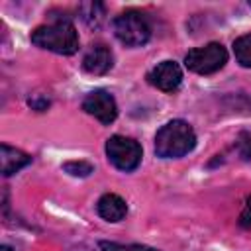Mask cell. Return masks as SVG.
<instances>
[{"mask_svg":"<svg viewBox=\"0 0 251 251\" xmlns=\"http://www.w3.org/2000/svg\"><path fill=\"white\" fill-rule=\"evenodd\" d=\"M29 39L39 49L57 55H73L78 51V31L69 18H57L49 24L37 25L31 31Z\"/></svg>","mask_w":251,"mask_h":251,"instance_id":"6da1fadb","label":"cell"},{"mask_svg":"<svg viewBox=\"0 0 251 251\" xmlns=\"http://www.w3.org/2000/svg\"><path fill=\"white\" fill-rule=\"evenodd\" d=\"M196 147V133L184 120H171L155 133V153L161 159H180Z\"/></svg>","mask_w":251,"mask_h":251,"instance_id":"7a4b0ae2","label":"cell"},{"mask_svg":"<svg viewBox=\"0 0 251 251\" xmlns=\"http://www.w3.org/2000/svg\"><path fill=\"white\" fill-rule=\"evenodd\" d=\"M114 33L126 47H141L151 37V25L143 12L126 10L114 20Z\"/></svg>","mask_w":251,"mask_h":251,"instance_id":"3957f363","label":"cell"},{"mask_svg":"<svg viewBox=\"0 0 251 251\" xmlns=\"http://www.w3.org/2000/svg\"><path fill=\"white\" fill-rule=\"evenodd\" d=\"M227 63V51L222 43L212 41L202 47H194L184 55V67L196 75H214Z\"/></svg>","mask_w":251,"mask_h":251,"instance_id":"277c9868","label":"cell"},{"mask_svg":"<svg viewBox=\"0 0 251 251\" xmlns=\"http://www.w3.org/2000/svg\"><path fill=\"white\" fill-rule=\"evenodd\" d=\"M106 155L108 161L124 173H131L139 167L141 157H143V149L141 145L126 135H112L106 141Z\"/></svg>","mask_w":251,"mask_h":251,"instance_id":"5b68a950","label":"cell"},{"mask_svg":"<svg viewBox=\"0 0 251 251\" xmlns=\"http://www.w3.org/2000/svg\"><path fill=\"white\" fill-rule=\"evenodd\" d=\"M82 110L90 116H94L100 124L104 126H110L116 118H118V104H116V98L108 92V90H92L84 96L82 100Z\"/></svg>","mask_w":251,"mask_h":251,"instance_id":"8992f818","label":"cell"},{"mask_svg":"<svg viewBox=\"0 0 251 251\" xmlns=\"http://www.w3.org/2000/svg\"><path fill=\"white\" fill-rule=\"evenodd\" d=\"M147 80L163 92H175L182 82V69L176 61H161L147 73Z\"/></svg>","mask_w":251,"mask_h":251,"instance_id":"52a82bcc","label":"cell"},{"mask_svg":"<svg viewBox=\"0 0 251 251\" xmlns=\"http://www.w3.org/2000/svg\"><path fill=\"white\" fill-rule=\"evenodd\" d=\"M114 67V55L106 45H92L82 57V69L88 75H106Z\"/></svg>","mask_w":251,"mask_h":251,"instance_id":"ba28073f","label":"cell"},{"mask_svg":"<svg viewBox=\"0 0 251 251\" xmlns=\"http://www.w3.org/2000/svg\"><path fill=\"white\" fill-rule=\"evenodd\" d=\"M96 210L100 214V218H104L106 222H122L127 214V204L122 196L114 194V192H108V194H102L98 198V204H96Z\"/></svg>","mask_w":251,"mask_h":251,"instance_id":"9c48e42d","label":"cell"},{"mask_svg":"<svg viewBox=\"0 0 251 251\" xmlns=\"http://www.w3.org/2000/svg\"><path fill=\"white\" fill-rule=\"evenodd\" d=\"M0 159H2V175L10 176L18 171H22L24 167H27L31 163V155H27L22 149L10 147L8 143L0 145Z\"/></svg>","mask_w":251,"mask_h":251,"instance_id":"30bf717a","label":"cell"},{"mask_svg":"<svg viewBox=\"0 0 251 251\" xmlns=\"http://www.w3.org/2000/svg\"><path fill=\"white\" fill-rule=\"evenodd\" d=\"M78 14L90 27H98L106 16V8L100 2H82L78 6Z\"/></svg>","mask_w":251,"mask_h":251,"instance_id":"8fae6325","label":"cell"},{"mask_svg":"<svg viewBox=\"0 0 251 251\" xmlns=\"http://www.w3.org/2000/svg\"><path fill=\"white\" fill-rule=\"evenodd\" d=\"M233 55L241 67L251 69V33H245L233 41Z\"/></svg>","mask_w":251,"mask_h":251,"instance_id":"7c38bea8","label":"cell"},{"mask_svg":"<svg viewBox=\"0 0 251 251\" xmlns=\"http://www.w3.org/2000/svg\"><path fill=\"white\" fill-rule=\"evenodd\" d=\"M63 171H65L67 175H71V176H80V178H84V176H88V175L94 173V165L88 163V161H82V159H75V161L63 163Z\"/></svg>","mask_w":251,"mask_h":251,"instance_id":"4fadbf2b","label":"cell"},{"mask_svg":"<svg viewBox=\"0 0 251 251\" xmlns=\"http://www.w3.org/2000/svg\"><path fill=\"white\" fill-rule=\"evenodd\" d=\"M98 247L100 251H159L155 247L141 243H116V241H100Z\"/></svg>","mask_w":251,"mask_h":251,"instance_id":"5bb4252c","label":"cell"},{"mask_svg":"<svg viewBox=\"0 0 251 251\" xmlns=\"http://www.w3.org/2000/svg\"><path fill=\"white\" fill-rule=\"evenodd\" d=\"M235 149L243 161H249L251 159V133L241 131L235 139Z\"/></svg>","mask_w":251,"mask_h":251,"instance_id":"9a60e30c","label":"cell"},{"mask_svg":"<svg viewBox=\"0 0 251 251\" xmlns=\"http://www.w3.org/2000/svg\"><path fill=\"white\" fill-rule=\"evenodd\" d=\"M239 226L245 227V229L251 227V196H247L245 206H243V210H241V214H239Z\"/></svg>","mask_w":251,"mask_h":251,"instance_id":"2e32d148","label":"cell"},{"mask_svg":"<svg viewBox=\"0 0 251 251\" xmlns=\"http://www.w3.org/2000/svg\"><path fill=\"white\" fill-rule=\"evenodd\" d=\"M33 110H37V112H43V110H47V106H49V100L45 98V96H33V98H29V102H27Z\"/></svg>","mask_w":251,"mask_h":251,"instance_id":"e0dca14e","label":"cell"},{"mask_svg":"<svg viewBox=\"0 0 251 251\" xmlns=\"http://www.w3.org/2000/svg\"><path fill=\"white\" fill-rule=\"evenodd\" d=\"M2 251H12V247L10 245H2Z\"/></svg>","mask_w":251,"mask_h":251,"instance_id":"ac0fdd59","label":"cell"},{"mask_svg":"<svg viewBox=\"0 0 251 251\" xmlns=\"http://www.w3.org/2000/svg\"><path fill=\"white\" fill-rule=\"evenodd\" d=\"M249 6H251V0H249Z\"/></svg>","mask_w":251,"mask_h":251,"instance_id":"d6986e66","label":"cell"}]
</instances>
